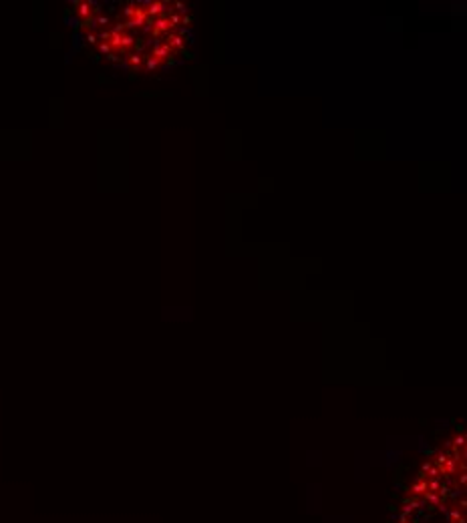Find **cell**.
I'll return each instance as SVG.
<instances>
[{
    "instance_id": "obj_5",
    "label": "cell",
    "mask_w": 467,
    "mask_h": 523,
    "mask_svg": "<svg viewBox=\"0 0 467 523\" xmlns=\"http://www.w3.org/2000/svg\"><path fill=\"white\" fill-rule=\"evenodd\" d=\"M159 65H161V61H157L155 57H151V59L147 61V70H153V68H157Z\"/></svg>"
},
{
    "instance_id": "obj_4",
    "label": "cell",
    "mask_w": 467,
    "mask_h": 523,
    "mask_svg": "<svg viewBox=\"0 0 467 523\" xmlns=\"http://www.w3.org/2000/svg\"><path fill=\"white\" fill-rule=\"evenodd\" d=\"M81 8H79V14L81 16H89V12H91V4L89 2H83V4H79Z\"/></svg>"
},
{
    "instance_id": "obj_2",
    "label": "cell",
    "mask_w": 467,
    "mask_h": 523,
    "mask_svg": "<svg viewBox=\"0 0 467 523\" xmlns=\"http://www.w3.org/2000/svg\"><path fill=\"white\" fill-rule=\"evenodd\" d=\"M166 12V2H147V8H145V14L147 18H155V16H161Z\"/></svg>"
},
{
    "instance_id": "obj_1",
    "label": "cell",
    "mask_w": 467,
    "mask_h": 523,
    "mask_svg": "<svg viewBox=\"0 0 467 523\" xmlns=\"http://www.w3.org/2000/svg\"><path fill=\"white\" fill-rule=\"evenodd\" d=\"M425 461L403 493L393 523H465V439Z\"/></svg>"
},
{
    "instance_id": "obj_7",
    "label": "cell",
    "mask_w": 467,
    "mask_h": 523,
    "mask_svg": "<svg viewBox=\"0 0 467 523\" xmlns=\"http://www.w3.org/2000/svg\"><path fill=\"white\" fill-rule=\"evenodd\" d=\"M175 6H177V10H179V12L185 16V12H188V6H185L183 2H175Z\"/></svg>"
},
{
    "instance_id": "obj_6",
    "label": "cell",
    "mask_w": 467,
    "mask_h": 523,
    "mask_svg": "<svg viewBox=\"0 0 467 523\" xmlns=\"http://www.w3.org/2000/svg\"><path fill=\"white\" fill-rule=\"evenodd\" d=\"M141 61H143V57H141V55H131V57H129V63H131L133 66H139L141 65Z\"/></svg>"
},
{
    "instance_id": "obj_8",
    "label": "cell",
    "mask_w": 467,
    "mask_h": 523,
    "mask_svg": "<svg viewBox=\"0 0 467 523\" xmlns=\"http://www.w3.org/2000/svg\"><path fill=\"white\" fill-rule=\"evenodd\" d=\"M179 22H181V25H185V27H190V25H192V16H188V14H185V16H181V20H179Z\"/></svg>"
},
{
    "instance_id": "obj_9",
    "label": "cell",
    "mask_w": 467,
    "mask_h": 523,
    "mask_svg": "<svg viewBox=\"0 0 467 523\" xmlns=\"http://www.w3.org/2000/svg\"><path fill=\"white\" fill-rule=\"evenodd\" d=\"M99 49H101V53H109V51H111V46H109V42H103V44H101Z\"/></svg>"
},
{
    "instance_id": "obj_3",
    "label": "cell",
    "mask_w": 467,
    "mask_h": 523,
    "mask_svg": "<svg viewBox=\"0 0 467 523\" xmlns=\"http://www.w3.org/2000/svg\"><path fill=\"white\" fill-rule=\"evenodd\" d=\"M153 57L157 59V61H166V59H169L171 57V49L167 46V44H157L155 49H153Z\"/></svg>"
},
{
    "instance_id": "obj_10",
    "label": "cell",
    "mask_w": 467,
    "mask_h": 523,
    "mask_svg": "<svg viewBox=\"0 0 467 523\" xmlns=\"http://www.w3.org/2000/svg\"><path fill=\"white\" fill-rule=\"evenodd\" d=\"M87 40H89V42H95V40H97V36H95V34H87Z\"/></svg>"
}]
</instances>
